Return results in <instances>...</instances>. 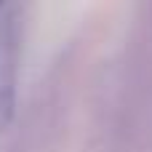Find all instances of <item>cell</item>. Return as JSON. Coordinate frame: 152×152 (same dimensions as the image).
Here are the masks:
<instances>
[{"label": "cell", "mask_w": 152, "mask_h": 152, "mask_svg": "<svg viewBox=\"0 0 152 152\" xmlns=\"http://www.w3.org/2000/svg\"><path fill=\"white\" fill-rule=\"evenodd\" d=\"M16 5H3L0 11V131L13 120L16 96Z\"/></svg>", "instance_id": "1"}]
</instances>
